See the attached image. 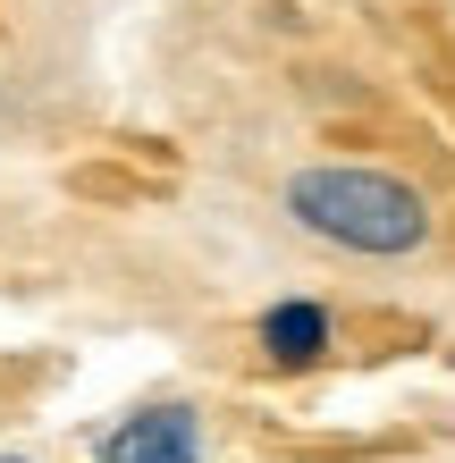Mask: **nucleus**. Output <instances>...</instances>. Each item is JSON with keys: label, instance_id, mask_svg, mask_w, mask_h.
<instances>
[{"label": "nucleus", "instance_id": "nucleus-1", "mask_svg": "<svg viewBox=\"0 0 455 463\" xmlns=\"http://www.w3.org/2000/svg\"><path fill=\"white\" fill-rule=\"evenodd\" d=\"M287 211H296V228H312L320 244L371 253V261H396V253H413V244L431 236V203H422L405 177H388V169H337V160L287 177Z\"/></svg>", "mask_w": 455, "mask_h": 463}, {"label": "nucleus", "instance_id": "nucleus-2", "mask_svg": "<svg viewBox=\"0 0 455 463\" xmlns=\"http://www.w3.org/2000/svg\"><path fill=\"white\" fill-rule=\"evenodd\" d=\"M93 463H203L194 404H144V413H118L93 439Z\"/></svg>", "mask_w": 455, "mask_h": 463}, {"label": "nucleus", "instance_id": "nucleus-3", "mask_svg": "<svg viewBox=\"0 0 455 463\" xmlns=\"http://www.w3.org/2000/svg\"><path fill=\"white\" fill-rule=\"evenodd\" d=\"M261 354H270L279 371H304L329 354V312L312 304V295H287V304L261 312Z\"/></svg>", "mask_w": 455, "mask_h": 463}, {"label": "nucleus", "instance_id": "nucleus-4", "mask_svg": "<svg viewBox=\"0 0 455 463\" xmlns=\"http://www.w3.org/2000/svg\"><path fill=\"white\" fill-rule=\"evenodd\" d=\"M0 463H25V455H0Z\"/></svg>", "mask_w": 455, "mask_h": 463}]
</instances>
